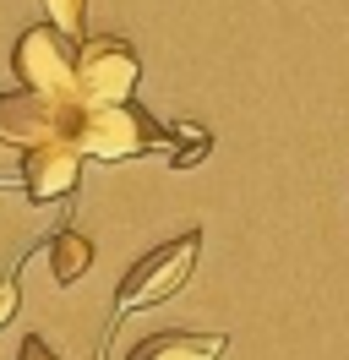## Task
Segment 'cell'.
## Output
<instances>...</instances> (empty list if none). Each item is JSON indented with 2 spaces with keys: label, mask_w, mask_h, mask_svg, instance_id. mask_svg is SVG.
<instances>
[{
  "label": "cell",
  "mask_w": 349,
  "mask_h": 360,
  "mask_svg": "<svg viewBox=\"0 0 349 360\" xmlns=\"http://www.w3.org/2000/svg\"><path fill=\"white\" fill-rule=\"evenodd\" d=\"M224 344H229L224 333H153L126 360H218Z\"/></svg>",
  "instance_id": "7"
},
{
  "label": "cell",
  "mask_w": 349,
  "mask_h": 360,
  "mask_svg": "<svg viewBox=\"0 0 349 360\" xmlns=\"http://www.w3.org/2000/svg\"><path fill=\"white\" fill-rule=\"evenodd\" d=\"M17 306H22V284H17V273H6L0 278V328L17 316Z\"/></svg>",
  "instance_id": "10"
},
{
  "label": "cell",
  "mask_w": 349,
  "mask_h": 360,
  "mask_svg": "<svg viewBox=\"0 0 349 360\" xmlns=\"http://www.w3.org/2000/svg\"><path fill=\"white\" fill-rule=\"evenodd\" d=\"M196 257H202V235L186 229V235H174L164 246H153L148 257H137L131 273L120 278V290H115V322L131 311H148V306H164L170 295L186 290V278H191ZM109 322V328H115Z\"/></svg>",
  "instance_id": "1"
},
{
  "label": "cell",
  "mask_w": 349,
  "mask_h": 360,
  "mask_svg": "<svg viewBox=\"0 0 349 360\" xmlns=\"http://www.w3.org/2000/svg\"><path fill=\"white\" fill-rule=\"evenodd\" d=\"M11 71L33 93H77V49L55 27H27L11 49Z\"/></svg>",
  "instance_id": "5"
},
{
  "label": "cell",
  "mask_w": 349,
  "mask_h": 360,
  "mask_svg": "<svg viewBox=\"0 0 349 360\" xmlns=\"http://www.w3.org/2000/svg\"><path fill=\"white\" fill-rule=\"evenodd\" d=\"M137 77H142V60L126 39H82L77 49V98L82 104H120L137 93Z\"/></svg>",
  "instance_id": "4"
},
{
  "label": "cell",
  "mask_w": 349,
  "mask_h": 360,
  "mask_svg": "<svg viewBox=\"0 0 349 360\" xmlns=\"http://www.w3.org/2000/svg\"><path fill=\"white\" fill-rule=\"evenodd\" d=\"M158 142H164V131H158V120H153L137 98L87 104L82 126H77V148H82L87 158H104V164L137 158V153H148V148H158Z\"/></svg>",
  "instance_id": "3"
},
{
  "label": "cell",
  "mask_w": 349,
  "mask_h": 360,
  "mask_svg": "<svg viewBox=\"0 0 349 360\" xmlns=\"http://www.w3.org/2000/svg\"><path fill=\"white\" fill-rule=\"evenodd\" d=\"M17 360H61V355H55L39 333H27V338H22V349H17Z\"/></svg>",
  "instance_id": "11"
},
{
  "label": "cell",
  "mask_w": 349,
  "mask_h": 360,
  "mask_svg": "<svg viewBox=\"0 0 349 360\" xmlns=\"http://www.w3.org/2000/svg\"><path fill=\"white\" fill-rule=\"evenodd\" d=\"M82 180V148L77 142H39L22 148V191L33 202H65Z\"/></svg>",
  "instance_id": "6"
},
{
  "label": "cell",
  "mask_w": 349,
  "mask_h": 360,
  "mask_svg": "<svg viewBox=\"0 0 349 360\" xmlns=\"http://www.w3.org/2000/svg\"><path fill=\"white\" fill-rule=\"evenodd\" d=\"M87 104L77 93H6L0 98V142L11 148H39V142H77Z\"/></svg>",
  "instance_id": "2"
},
{
  "label": "cell",
  "mask_w": 349,
  "mask_h": 360,
  "mask_svg": "<svg viewBox=\"0 0 349 360\" xmlns=\"http://www.w3.org/2000/svg\"><path fill=\"white\" fill-rule=\"evenodd\" d=\"M44 17H49L55 33L82 39V33H87V0H44Z\"/></svg>",
  "instance_id": "9"
},
{
  "label": "cell",
  "mask_w": 349,
  "mask_h": 360,
  "mask_svg": "<svg viewBox=\"0 0 349 360\" xmlns=\"http://www.w3.org/2000/svg\"><path fill=\"white\" fill-rule=\"evenodd\" d=\"M87 268H93V240L71 224L55 229L49 235V273H55V284H77Z\"/></svg>",
  "instance_id": "8"
}]
</instances>
